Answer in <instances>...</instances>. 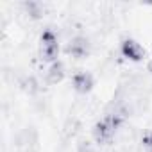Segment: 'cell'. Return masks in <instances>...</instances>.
Wrapping results in <instances>:
<instances>
[{
    "label": "cell",
    "mask_w": 152,
    "mask_h": 152,
    "mask_svg": "<svg viewBox=\"0 0 152 152\" xmlns=\"http://www.w3.org/2000/svg\"><path fill=\"white\" fill-rule=\"evenodd\" d=\"M124 122H125V115L122 111H115V113L106 115L102 120H99L93 125V140L97 143H102V145L109 143Z\"/></svg>",
    "instance_id": "obj_1"
},
{
    "label": "cell",
    "mask_w": 152,
    "mask_h": 152,
    "mask_svg": "<svg viewBox=\"0 0 152 152\" xmlns=\"http://www.w3.org/2000/svg\"><path fill=\"white\" fill-rule=\"evenodd\" d=\"M147 70H148V72L152 73V61H148V64H147Z\"/></svg>",
    "instance_id": "obj_10"
},
{
    "label": "cell",
    "mask_w": 152,
    "mask_h": 152,
    "mask_svg": "<svg viewBox=\"0 0 152 152\" xmlns=\"http://www.w3.org/2000/svg\"><path fill=\"white\" fill-rule=\"evenodd\" d=\"M120 52L122 56L127 59V61H132V63H140L143 61L145 57V48L132 38H125L120 45Z\"/></svg>",
    "instance_id": "obj_3"
},
{
    "label": "cell",
    "mask_w": 152,
    "mask_h": 152,
    "mask_svg": "<svg viewBox=\"0 0 152 152\" xmlns=\"http://www.w3.org/2000/svg\"><path fill=\"white\" fill-rule=\"evenodd\" d=\"M95 86V81H93V75L90 72H77V73H73V77H72V88L77 91V93H90Z\"/></svg>",
    "instance_id": "obj_5"
},
{
    "label": "cell",
    "mask_w": 152,
    "mask_h": 152,
    "mask_svg": "<svg viewBox=\"0 0 152 152\" xmlns=\"http://www.w3.org/2000/svg\"><path fill=\"white\" fill-rule=\"evenodd\" d=\"M59 39L56 36L54 31L47 29L41 32V38H39V56L43 61L47 63H56L57 61V56H59Z\"/></svg>",
    "instance_id": "obj_2"
},
{
    "label": "cell",
    "mask_w": 152,
    "mask_h": 152,
    "mask_svg": "<svg viewBox=\"0 0 152 152\" xmlns=\"http://www.w3.org/2000/svg\"><path fill=\"white\" fill-rule=\"evenodd\" d=\"M141 145L147 152H152V129L147 131L143 136H141Z\"/></svg>",
    "instance_id": "obj_8"
},
{
    "label": "cell",
    "mask_w": 152,
    "mask_h": 152,
    "mask_svg": "<svg viewBox=\"0 0 152 152\" xmlns=\"http://www.w3.org/2000/svg\"><path fill=\"white\" fill-rule=\"evenodd\" d=\"M77 152H95V148L91 147L90 141H81L79 147H77Z\"/></svg>",
    "instance_id": "obj_9"
},
{
    "label": "cell",
    "mask_w": 152,
    "mask_h": 152,
    "mask_svg": "<svg viewBox=\"0 0 152 152\" xmlns=\"http://www.w3.org/2000/svg\"><path fill=\"white\" fill-rule=\"evenodd\" d=\"M25 11L31 18H41L45 15V7L43 4L39 2H34V0H31V2H25Z\"/></svg>",
    "instance_id": "obj_7"
},
{
    "label": "cell",
    "mask_w": 152,
    "mask_h": 152,
    "mask_svg": "<svg viewBox=\"0 0 152 152\" xmlns=\"http://www.w3.org/2000/svg\"><path fill=\"white\" fill-rule=\"evenodd\" d=\"M66 54L75 59H84L90 56V41L84 36H75L66 45Z\"/></svg>",
    "instance_id": "obj_4"
},
{
    "label": "cell",
    "mask_w": 152,
    "mask_h": 152,
    "mask_svg": "<svg viewBox=\"0 0 152 152\" xmlns=\"http://www.w3.org/2000/svg\"><path fill=\"white\" fill-rule=\"evenodd\" d=\"M64 73H66V70H64V64L61 61L52 63L48 66V70H47V84H57V83H61L64 79Z\"/></svg>",
    "instance_id": "obj_6"
}]
</instances>
